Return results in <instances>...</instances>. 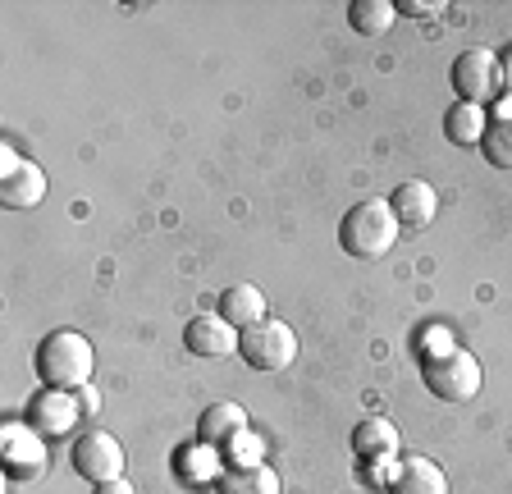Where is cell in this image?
I'll list each match as a JSON object with an SVG mask.
<instances>
[{"label": "cell", "instance_id": "cell-7", "mask_svg": "<svg viewBox=\"0 0 512 494\" xmlns=\"http://www.w3.org/2000/svg\"><path fill=\"white\" fill-rule=\"evenodd\" d=\"M46 435H37L32 426H19V421H10V426L0 430V467H5V476H14V481H37V476L46 472Z\"/></svg>", "mask_w": 512, "mask_h": 494}, {"label": "cell", "instance_id": "cell-2", "mask_svg": "<svg viewBox=\"0 0 512 494\" xmlns=\"http://www.w3.org/2000/svg\"><path fill=\"white\" fill-rule=\"evenodd\" d=\"M398 215L389 202H380V197H371V202H357L348 215H343L339 225V247L348 252V257L357 261H375L384 257L389 247L398 243Z\"/></svg>", "mask_w": 512, "mask_h": 494}, {"label": "cell", "instance_id": "cell-1", "mask_svg": "<svg viewBox=\"0 0 512 494\" xmlns=\"http://www.w3.org/2000/svg\"><path fill=\"white\" fill-rule=\"evenodd\" d=\"M92 371H96V353L78 330H55V334H46L42 348H37V376L51 389L78 394V389L92 385Z\"/></svg>", "mask_w": 512, "mask_h": 494}, {"label": "cell", "instance_id": "cell-4", "mask_svg": "<svg viewBox=\"0 0 512 494\" xmlns=\"http://www.w3.org/2000/svg\"><path fill=\"white\" fill-rule=\"evenodd\" d=\"M238 357H243L252 371H284L293 357H298V334L288 330L284 321H256L238 334Z\"/></svg>", "mask_w": 512, "mask_h": 494}, {"label": "cell", "instance_id": "cell-3", "mask_svg": "<svg viewBox=\"0 0 512 494\" xmlns=\"http://www.w3.org/2000/svg\"><path fill=\"white\" fill-rule=\"evenodd\" d=\"M421 376H426V389L435 398H444V403H467V398L480 394V362L467 353V348H458L453 339L439 348H426V357H421Z\"/></svg>", "mask_w": 512, "mask_h": 494}, {"label": "cell", "instance_id": "cell-6", "mask_svg": "<svg viewBox=\"0 0 512 494\" xmlns=\"http://www.w3.org/2000/svg\"><path fill=\"white\" fill-rule=\"evenodd\" d=\"M69 458H74V472L92 485H106L124 476V444L110 430H83L74 440V449H69Z\"/></svg>", "mask_w": 512, "mask_h": 494}, {"label": "cell", "instance_id": "cell-9", "mask_svg": "<svg viewBox=\"0 0 512 494\" xmlns=\"http://www.w3.org/2000/svg\"><path fill=\"white\" fill-rule=\"evenodd\" d=\"M389 206H394L403 229H426V225H435V215H439V193L426 179H403L394 188V197H389Z\"/></svg>", "mask_w": 512, "mask_h": 494}, {"label": "cell", "instance_id": "cell-8", "mask_svg": "<svg viewBox=\"0 0 512 494\" xmlns=\"http://www.w3.org/2000/svg\"><path fill=\"white\" fill-rule=\"evenodd\" d=\"M83 421V408H78V398L69 389H42V394L28 403V426L46 440H60L69 430Z\"/></svg>", "mask_w": 512, "mask_h": 494}, {"label": "cell", "instance_id": "cell-21", "mask_svg": "<svg viewBox=\"0 0 512 494\" xmlns=\"http://www.w3.org/2000/svg\"><path fill=\"white\" fill-rule=\"evenodd\" d=\"M224 462H229V467H252V462H261V440H256L252 430H243V435L224 449Z\"/></svg>", "mask_w": 512, "mask_h": 494}, {"label": "cell", "instance_id": "cell-18", "mask_svg": "<svg viewBox=\"0 0 512 494\" xmlns=\"http://www.w3.org/2000/svg\"><path fill=\"white\" fill-rule=\"evenodd\" d=\"M480 147H485V161H490V165H499V170H512V97H503L499 110L490 115Z\"/></svg>", "mask_w": 512, "mask_h": 494}, {"label": "cell", "instance_id": "cell-10", "mask_svg": "<svg viewBox=\"0 0 512 494\" xmlns=\"http://www.w3.org/2000/svg\"><path fill=\"white\" fill-rule=\"evenodd\" d=\"M389 494H448V476L435 458L426 453H407L389 476Z\"/></svg>", "mask_w": 512, "mask_h": 494}, {"label": "cell", "instance_id": "cell-16", "mask_svg": "<svg viewBox=\"0 0 512 494\" xmlns=\"http://www.w3.org/2000/svg\"><path fill=\"white\" fill-rule=\"evenodd\" d=\"M243 430H252V426H247V412L238 408V403H211V408L202 412V421H197L202 444H215V449H229Z\"/></svg>", "mask_w": 512, "mask_h": 494}, {"label": "cell", "instance_id": "cell-22", "mask_svg": "<svg viewBox=\"0 0 512 494\" xmlns=\"http://www.w3.org/2000/svg\"><path fill=\"white\" fill-rule=\"evenodd\" d=\"M499 83H503V97H512V51H503L499 60Z\"/></svg>", "mask_w": 512, "mask_h": 494}, {"label": "cell", "instance_id": "cell-20", "mask_svg": "<svg viewBox=\"0 0 512 494\" xmlns=\"http://www.w3.org/2000/svg\"><path fill=\"white\" fill-rule=\"evenodd\" d=\"M348 19H352V28H357L362 37H380V33L394 28L398 10L389 5V0H357V5L348 10Z\"/></svg>", "mask_w": 512, "mask_h": 494}, {"label": "cell", "instance_id": "cell-24", "mask_svg": "<svg viewBox=\"0 0 512 494\" xmlns=\"http://www.w3.org/2000/svg\"><path fill=\"white\" fill-rule=\"evenodd\" d=\"M78 394H83V412H87V417H92V412H96V389L87 385V389H78Z\"/></svg>", "mask_w": 512, "mask_h": 494}, {"label": "cell", "instance_id": "cell-14", "mask_svg": "<svg viewBox=\"0 0 512 494\" xmlns=\"http://www.w3.org/2000/svg\"><path fill=\"white\" fill-rule=\"evenodd\" d=\"M46 197V174L42 165L32 161H19L5 179H0V202L10 206V211H28V206H37Z\"/></svg>", "mask_w": 512, "mask_h": 494}, {"label": "cell", "instance_id": "cell-13", "mask_svg": "<svg viewBox=\"0 0 512 494\" xmlns=\"http://www.w3.org/2000/svg\"><path fill=\"white\" fill-rule=\"evenodd\" d=\"M215 312H220L224 321L243 334L247 325L266 321V293L256 289V284H229V289L220 293V302H215Z\"/></svg>", "mask_w": 512, "mask_h": 494}, {"label": "cell", "instance_id": "cell-15", "mask_svg": "<svg viewBox=\"0 0 512 494\" xmlns=\"http://www.w3.org/2000/svg\"><path fill=\"white\" fill-rule=\"evenodd\" d=\"M224 449H215V444H183L179 453H174V472H179L183 485H211L224 476Z\"/></svg>", "mask_w": 512, "mask_h": 494}, {"label": "cell", "instance_id": "cell-5", "mask_svg": "<svg viewBox=\"0 0 512 494\" xmlns=\"http://www.w3.org/2000/svg\"><path fill=\"white\" fill-rule=\"evenodd\" d=\"M453 92H458L467 106H490L494 97L503 92L499 83V55L485 51V46H471V51H462L458 60H453Z\"/></svg>", "mask_w": 512, "mask_h": 494}, {"label": "cell", "instance_id": "cell-12", "mask_svg": "<svg viewBox=\"0 0 512 494\" xmlns=\"http://www.w3.org/2000/svg\"><path fill=\"white\" fill-rule=\"evenodd\" d=\"M398 449H403V435H398V426L389 417H371L352 430V453L366 462H389Z\"/></svg>", "mask_w": 512, "mask_h": 494}, {"label": "cell", "instance_id": "cell-19", "mask_svg": "<svg viewBox=\"0 0 512 494\" xmlns=\"http://www.w3.org/2000/svg\"><path fill=\"white\" fill-rule=\"evenodd\" d=\"M485 124H490V115H485L480 106H467V101H458V106L448 110V119H444L448 138L458 142V147H480V138H485Z\"/></svg>", "mask_w": 512, "mask_h": 494}, {"label": "cell", "instance_id": "cell-23", "mask_svg": "<svg viewBox=\"0 0 512 494\" xmlns=\"http://www.w3.org/2000/svg\"><path fill=\"white\" fill-rule=\"evenodd\" d=\"M96 494H133V485L119 476V481H106V485H96Z\"/></svg>", "mask_w": 512, "mask_h": 494}, {"label": "cell", "instance_id": "cell-11", "mask_svg": "<svg viewBox=\"0 0 512 494\" xmlns=\"http://www.w3.org/2000/svg\"><path fill=\"white\" fill-rule=\"evenodd\" d=\"M183 344L197 357H229V353H238V330L224 316H197L183 330Z\"/></svg>", "mask_w": 512, "mask_h": 494}, {"label": "cell", "instance_id": "cell-17", "mask_svg": "<svg viewBox=\"0 0 512 494\" xmlns=\"http://www.w3.org/2000/svg\"><path fill=\"white\" fill-rule=\"evenodd\" d=\"M279 472L270 462H252V467H224L220 494H279Z\"/></svg>", "mask_w": 512, "mask_h": 494}]
</instances>
